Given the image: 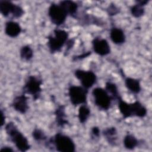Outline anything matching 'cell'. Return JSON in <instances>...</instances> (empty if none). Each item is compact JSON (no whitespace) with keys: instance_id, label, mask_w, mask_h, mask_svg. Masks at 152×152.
I'll list each match as a JSON object with an SVG mask.
<instances>
[{"instance_id":"8","label":"cell","mask_w":152,"mask_h":152,"mask_svg":"<svg viewBox=\"0 0 152 152\" xmlns=\"http://www.w3.org/2000/svg\"><path fill=\"white\" fill-rule=\"evenodd\" d=\"M74 75L80 81L81 86L87 90L91 88L97 81L96 74L91 70L77 69L74 71Z\"/></svg>"},{"instance_id":"25","label":"cell","mask_w":152,"mask_h":152,"mask_svg":"<svg viewBox=\"0 0 152 152\" xmlns=\"http://www.w3.org/2000/svg\"><path fill=\"white\" fill-rule=\"evenodd\" d=\"M106 11L109 16H114L118 14L120 10L119 8L115 4H111L106 8Z\"/></svg>"},{"instance_id":"30","label":"cell","mask_w":152,"mask_h":152,"mask_svg":"<svg viewBox=\"0 0 152 152\" xmlns=\"http://www.w3.org/2000/svg\"><path fill=\"white\" fill-rule=\"evenodd\" d=\"M1 127H2L5 123V116L2 110H1Z\"/></svg>"},{"instance_id":"7","label":"cell","mask_w":152,"mask_h":152,"mask_svg":"<svg viewBox=\"0 0 152 152\" xmlns=\"http://www.w3.org/2000/svg\"><path fill=\"white\" fill-rule=\"evenodd\" d=\"M48 14L52 23L56 26L63 24L68 17V15L60 5L55 3H52L50 5Z\"/></svg>"},{"instance_id":"18","label":"cell","mask_w":152,"mask_h":152,"mask_svg":"<svg viewBox=\"0 0 152 152\" xmlns=\"http://www.w3.org/2000/svg\"><path fill=\"white\" fill-rule=\"evenodd\" d=\"M125 85L126 88L134 94H138L141 90L140 81L136 78L126 77L125 79Z\"/></svg>"},{"instance_id":"15","label":"cell","mask_w":152,"mask_h":152,"mask_svg":"<svg viewBox=\"0 0 152 152\" xmlns=\"http://www.w3.org/2000/svg\"><path fill=\"white\" fill-rule=\"evenodd\" d=\"M110 38L116 45H122L125 42L126 36L124 31L120 28L113 27L110 30Z\"/></svg>"},{"instance_id":"19","label":"cell","mask_w":152,"mask_h":152,"mask_svg":"<svg viewBox=\"0 0 152 152\" xmlns=\"http://www.w3.org/2000/svg\"><path fill=\"white\" fill-rule=\"evenodd\" d=\"M124 147L127 150H134L140 144L139 140L132 134H126L123 140Z\"/></svg>"},{"instance_id":"10","label":"cell","mask_w":152,"mask_h":152,"mask_svg":"<svg viewBox=\"0 0 152 152\" xmlns=\"http://www.w3.org/2000/svg\"><path fill=\"white\" fill-rule=\"evenodd\" d=\"M94 52L101 56H104L110 53V46L108 42L100 37H94L91 42Z\"/></svg>"},{"instance_id":"24","label":"cell","mask_w":152,"mask_h":152,"mask_svg":"<svg viewBox=\"0 0 152 152\" xmlns=\"http://www.w3.org/2000/svg\"><path fill=\"white\" fill-rule=\"evenodd\" d=\"M33 138L37 142H43L45 141L46 143L48 140V137L46 135L45 133L40 129L34 128L31 133Z\"/></svg>"},{"instance_id":"9","label":"cell","mask_w":152,"mask_h":152,"mask_svg":"<svg viewBox=\"0 0 152 152\" xmlns=\"http://www.w3.org/2000/svg\"><path fill=\"white\" fill-rule=\"evenodd\" d=\"M0 12L4 17H6L11 14L15 18H20L24 13L23 9L20 5L6 0L0 1Z\"/></svg>"},{"instance_id":"3","label":"cell","mask_w":152,"mask_h":152,"mask_svg":"<svg viewBox=\"0 0 152 152\" xmlns=\"http://www.w3.org/2000/svg\"><path fill=\"white\" fill-rule=\"evenodd\" d=\"M69 38L68 31L56 28L53 31V34L48 36L47 46L50 53H54L61 51L63 46L66 45Z\"/></svg>"},{"instance_id":"5","label":"cell","mask_w":152,"mask_h":152,"mask_svg":"<svg viewBox=\"0 0 152 152\" xmlns=\"http://www.w3.org/2000/svg\"><path fill=\"white\" fill-rule=\"evenodd\" d=\"M94 104L100 110H107L111 106L112 97L104 88L95 87L92 90Z\"/></svg>"},{"instance_id":"17","label":"cell","mask_w":152,"mask_h":152,"mask_svg":"<svg viewBox=\"0 0 152 152\" xmlns=\"http://www.w3.org/2000/svg\"><path fill=\"white\" fill-rule=\"evenodd\" d=\"M102 134L109 144L112 146L116 145L118 140V132L115 127L111 126L105 128L103 131Z\"/></svg>"},{"instance_id":"1","label":"cell","mask_w":152,"mask_h":152,"mask_svg":"<svg viewBox=\"0 0 152 152\" xmlns=\"http://www.w3.org/2000/svg\"><path fill=\"white\" fill-rule=\"evenodd\" d=\"M5 130L10 140L15 145L17 150L21 152L28 151L30 148L28 140L24 135L18 130L12 122H10L5 126Z\"/></svg>"},{"instance_id":"2","label":"cell","mask_w":152,"mask_h":152,"mask_svg":"<svg viewBox=\"0 0 152 152\" xmlns=\"http://www.w3.org/2000/svg\"><path fill=\"white\" fill-rule=\"evenodd\" d=\"M46 145H52L55 149L59 152H74L75 144L72 139L62 133H56L53 137L49 139Z\"/></svg>"},{"instance_id":"11","label":"cell","mask_w":152,"mask_h":152,"mask_svg":"<svg viewBox=\"0 0 152 152\" xmlns=\"http://www.w3.org/2000/svg\"><path fill=\"white\" fill-rule=\"evenodd\" d=\"M11 106L17 112L25 114L28 109V97L24 93L15 96L12 100Z\"/></svg>"},{"instance_id":"29","label":"cell","mask_w":152,"mask_h":152,"mask_svg":"<svg viewBox=\"0 0 152 152\" xmlns=\"http://www.w3.org/2000/svg\"><path fill=\"white\" fill-rule=\"evenodd\" d=\"M0 151H2V152H3V151L12 152V151H14V150H13L11 147H9V146H4V147H2L1 148Z\"/></svg>"},{"instance_id":"20","label":"cell","mask_w":152,"mask_h":152,"mask_svg":"<svg viewBox=\"0 0 152 152\" xmlns=\"http://www.w3.org/2000/svg\"><path fill=\"white\" fill-rule=\"evenodd\" d=\"M91 111L88 106L86 104H81L78 111V119L81 124H84L87 122L90 116Z\"/></svg>"},{"instance_id":"4","label":"cell","mask_w":152,"mask_h":152,"mask_svg":"<svg viewBox=\"0 0 152 152\" xmlns=\"http://www.w3.org/2000/svg\"><path fill=\"white\" fill-rule=\"evenodd\" d=\"M42 80L39 77L29 75L25 81L23 92L24 94L31 95L34 100H37L39 99L42 91Z\"/></svg>"},{"instance_id":"23","label":"cell","mask_w":152,"mask_h":152,"mask_svg":"<svg viewBox=\"0 0 152 152\" xmlns=\"http://www.w3.org/2000/svg\"><path fill=\"white\" fill-rule=\"evenodd\" d=\"M130 12L131 15L135 18H140L142 17L145 13L144 7L137 3L131 6L130 8Z\"/></svg>"},{"instance_id":"14","label":"cell","mask_w":152,"mask_h":152,"mask_svg":"<svg viewBox=\"0 0 152 152\" xmlns=\"http://www.w3.org/2000/svg\"><path fill=\"white\" fill-rule=\"evenodd\" d=\"M59 4L64 10L68 15H70L73 18L77 17L78 5L75 2L65 0L60 1Z\"/></svg>"},{"instance_id":"21","label":"cell","mask_w":152,"mask_h":152,"mask_svg":"<svg viewBox=\"0 0 152 152\" xmlns=\"http://www.w3.org/2000/svg\"><path fill=\"white\" fill-rule=\"evenodd\" d=\"M104 89L112 97V100H117L120 96L117 86L113 82L107 81L105 84Z\"/></svg>"},{"instance_id":"27","label":"cell","mask_w":152,"mask_h":152,"mask_svg":"<svg viewBox=\"0 0 152 152\" xmlns=\"http://www.w3.org/2000/svg\"><path fill=\"white\" fill-rule=\"evenodd\" d=\"M91 52L88 51L85 53H82L81 55H77L75 56H73V60L74 61H78V60H81L85 58L88 57V56H90L91 55Z\"/></svg>"},{"instance_id":"31","label":"cell","mask_w":152,"mask_h":152,"mask_svg":"<svg viewBox=\"0 0 152 152\" xmlns=\"http://www.w3.org/2000/svg\"><path fill=\"white\" fill-rule=\"evenodd\" d=\"M148 2H149V1H147V0H141V1H135V2L139 4L144 7H145L148 3Z\"/></svg>"},{"instance_id":"12","label":"cell","mask_w":152,"mask_h":152,"mask_svg":"<svg viewBox=\"0 0 152 152\" xmlns=\"http://www.w3.org/2000/svg\"><path fill=\"white\" fill-rule=\"evenodd\" d=\"M5 33L8 37H17L21 32L22 28L18 23L14 21H8L5 24Z\"/></svg>"},{"instance_id":"16","label":"cell","mask_w":152,"mask_h":152,"mask_svg":"<svg viewBox=\"0 0 152 152\" xmlns=\"http://www.w3.org/2000/svg\"><path fill=\"white\" fill-rule=\"evenodd\" d=\"M55 121L58 126L64 127L65 125L69 124L66 119V115L65 112V106L63 104L59 105L55 110Z\"/></svg>"},{"instance_id":"13","label":"cell","mask_w":152,"mask_h":152,"mask_svg":"<svg viewBox=\"0 0 152 152\" xmlns=\"http://www.w3.org/2000/svg\"><path fill=\"white\" fill-rule=\"evenodd\" d=\"M118 102V108L120 113L124 119L133 117V107L132 103H128L124 101L119 96L117 99Z\"/></svg>"},{"instance_id":"6","label":"cell","mask_w":152,"mask_h":152,"mask_svg":"<svg viewBox=\"0 0 152 152\" xmlns=\"http://www.w3.org/2000/svg\"><path fill=\"white\" fill-rule=\"evenodd\" d=\"M88 90L80 86H70L68 88V96L70 102L74 106L87 103Z\"/></svg>"},{"instance_id":"26","label":"cell","mask_w":152,"mask_h":152,"mask_svg":"<svg viewBox=\"0 0 152 152\" xmlns=\"http://www.w3.org/2000/svg\"><path fill=\"white\" fill-rule=\"evenodd\" d=\"M100 131L99 127L94 126L91 128L90 134H91V137L92 139L99 138V137H100Z\"/></svg>"},{"instance_id":"22","label":"cell","mask_w":152,"mask_h":152,"mask_svg":"<svg viewBox=\"0 0 152 152\" xmlns=\"http://www.w3.org/2000/svg\"><path fill=\"white\" fill-rule=\"evenodd\" d=\"M20 56L22 59L28 61L33 57V50L29 45H24L20 49Z\"/></svg>"},{"instance_id":"28","label":"cell","mask_w":152,"mask_h":152,"mask_svg":"<svg viewBox=\"0 0 152 152\" xmlns=\"http://www.w3.org/2000/svg\"><path fill=\"white\" fill-rule=\"evenodd\" d=\"M75 43V40L74 39H68V40L67 41L66 45V49L65 52L66 53V52L69 51L72 48V47L74 46Z\"/></svg>"}]
</instances>
